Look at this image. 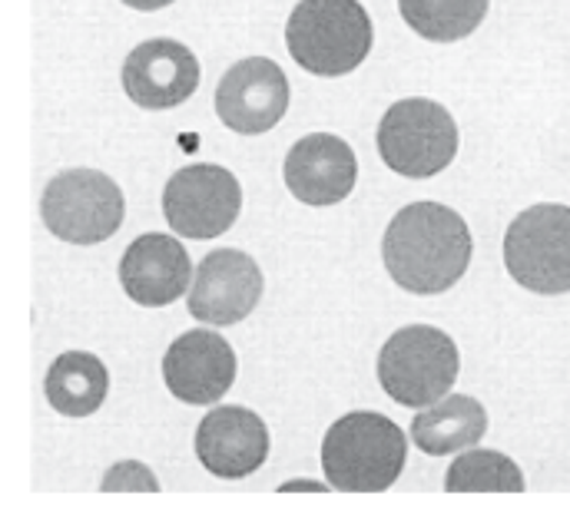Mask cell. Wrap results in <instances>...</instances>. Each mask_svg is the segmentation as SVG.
<instances>
[{
    "mask_svg": "<svg viewBox=\"0 0 570 506\" xmlns=\"http://www.w3.org/2000/svg\"><path fill=\"white\" fill-rule=\"evenodd\" d=\"M193 261L183 242L163 232L140 236L120 258V285L124 291L146 308L173 305L189 291Z\"/></svg>",
    "mask_w": 570,
    "mask_h": 506,
    "instance_id": "15",
    "label": "cell"
},
{
    "mask_svg": "<svg viewBox=\"0 0 570 506\" xmlns=\"http://www.w3.org/2000/svg\"><path fill=\"white\" fill-rule=\"evenodd\" d=\"M243 209L239 179L226 166L193 162L173 172L163 189V216L183 239H219L226 236Z\"/></svg>",
    "mask_w": 570,
    "mask_h": 506,
    "instance_id": "8",
    "label": "cell"
},
{
    "mask_svg": "<svg viewBox=\"0 0 570 506\" xmlns=\"http://www.w3.org/2000/svg\"><path fill=\"white\" fill-rule=\"evenodd\" d=\"M283 490H325V487H318V484H285Z\"/></svg>",
    "mask_w": 570,
    "mask_h": 506,
    "instance_id": "22",
    "label": "cell"
},
{
    "mask_svg": "<svg viewBox=\"0 0 570 506\" xmlns=\"http://www.w3.org/2000/svg\"><path fill=\"white\" fill-rule=\"evenodd\" d=\"M43 226L73 246L107 242L127 216L120 186L100 169H67L53 176L40 196Z\"/></svg>",
    "mask_w": 570,
    "mask_h": 506,
    "instance_id": "5",
    "label": "cell"
},
{
    "mask_svg": "<svg viewBox=\"0 0 570 506\" xmlns=\"http://www.w3.org/2000/svg\"><path fill=\"white\" fill-rule=\"evenodd\" d=\"M263 298V271L256 258L239 249L209 252L189 288V315L206 325H239Z\"/></svg>",
    "mask_w": 570,
    "mask_h": 506,
    "instance_id": "10",
    "label": "cell"
},
{
    "mask_svg": "<svg viewBox=\"0 0 570 506\" xmlns=\"http://www.w3.org/2000/svg\"><path fill=\"white\" fill-rule=\"evenodd\" d=\"M288 110V80L276 60L246 57L233 63L216 87V113L239 136H259L279 127Z\"/></svg>",
    "mask_w": 570,
    "mask_h": 506,
    "instance_id": "9",
    "label": "cell"
},
{
    "mask_svg": "<svg viewBox=\"0 0 570 506\" xmlns=\"http://www.w3.org/2000/svg\"><path fill=\"white\" fill-rule=\"evenodd\" d=\"M196 457L219 480H243L269 457V427L249 407H216L196 430Z\"/></svg>",
    "mask_w": 570,
    "mask_h": 506,
    "instance_id": "11",
    "label": "cell"
},
{
    "mask_svg": "<svg viewBox=\"0 0 570 506\" xmlns=\"http://www.w3.org/2000/svg\"><path fill=\"white\" fill-rule=\"evenodd\" d=\"M458 371L461 358L454 341L431 325L399 328L379 355V380L402 407H428L441 400L454 387Z\"/></svg>",
    "mask_w": 570,
    "mask_h": 506,
    "instance_id": "4",
    "label": "cell"
},
{
    "mask_svg": "<svg viewBox=\"0 0 570 506\" xmlns=\"http://www.w3.org/2000/svg\"><path fill=\"white\" fill-rule=\"evenodd\" d=\"M120 3H127V7H134V10H163V7H169L173 0H120Z\"/></svg>",
    "mask_w": 570,
    "mask_h": 506,
    "instance_id": "21",
    "label": "cell"
},
{
    "mask_svg": "<svg viewBox=\"0 0 570 506\" xmlns=\"http://www.w3.org/2000/svg\"><path fill=\"white\" fill-rule=\"evenodd\" d=\"M491 0H399L405 23L434 43H454L471 37L488 17Z\"/></svg>",
    "mask_w": 570,
    "mask_h": 506,
    "instance_id": "18",
    "label": "cell"
},
{
    "mask_svg": "<svg viewBox=\"0 0 570 506\" xmlns=\"http://www.w3.org/2000/svg\"><path fill=\"white\" fill-rule=\"evenodd\" d=\"M379 152L392 172L431 179L458 156V123L434 100H399L379 123Z\"/></svg>",
    "mask_w": 570,
    "mask_h": 506,
    "instance_id": "6",
    "label": "cell"
},
{
    "mask_svg": "<svg viewBox=\"0 0 570 506\" xmlns=\"http://www.w3.org/2000/svg\"><path fill=\"white\" fill-rule=\"evenodd\" d=\"M104 490H159V484L140 464H120L104 477Z\"/></svg>",
    "mask_w": 570,
    "mask_h": 506,
    "instance_id": "20",
    "label": "cell"
},
{
    "mask_svg": "<svg viewBox=\"0 0 570 506\" xmlns=\"http://www.w3.org/2000/svg\"><path fill=\"white\" fill-rule=\"evenodd\" d=\"M484 430H488V410L481 400L468 394H451V397L444 394L412 420L415 447L431 457L471 450L484 437Z\"/></svg>",
    "mask_w": 570,
    "mask_h": 506,
    "instance_id": "16",
    "label": "cell"
},
{
    "mask_svg": "<svg viewBox=\"0 0 570 506\" xmlns=\"http://www.w3.org/2000/svg\"><path fill=\"white\" fill-rule=\"evenodd\" d=\"M409 457L405 430L375 410H352L338 417L322 440V470L342 494L389 490Z\"/></svg>",
    "mask_w": 570,
    "mask_h": 506,
    "instance_id": "2",
    "label": "cell"
},
{
    "mask_svg": "<svg viewBox=\"0 0 570 506\" xmlns=\"http://www.w3.org/2000/svg\"><path fill=\"white\" fill-rule=\"evenodd\" d=\"M511 278L534 295L570 291V206L544 202L524 209L504 236Z\"/></svg>",
    "mask_w": 570,
    "mask_h": 506,
    "instance_id": "7",
    "label": "cell"
},
{
    "mask_svg": "<svg viewBox=\"0 0 570 506\" xmlns=\"http://www.w3.org/2000/svg\"><path fill=\"white\" fill-rule=\"evenodd\" d=\"M199 87V60L179 40H146L124 63V90L142 110H173Z\"/></svg>",
    "mask_w": 570,
    "mask_h": 506,
    "instance_id": "13",
    "label": "cell"
},
{
    "mask_svg": "<svg viewBox=\"0 0 570 506\" xmlns=\"http://www.w3.org/2000/svg\"><path fill=\"white\" fill-rule=\"evenodd\" d=\"M47 400L63 417H90L100 410L110 390L107 365L90 351H67L60 355L43 380Z\"/></svg>",
    "mask_w": 570,
    "mask_h": 506,
    "instance_id": "17",
    "label": "cell"
},
{
    "mask_svg": "<svg viewBox=\"0 0 570 506\" xmlns=\"http://www.w3.org/2000/svg\"><path fill=\"white\" fill-rule=\"evenodd\" d=\"M448 494H521L524 474L521 467L498 450H471L461 454L444 474Z\"/></svg>",
    "mask_w": 570,
    "mask_h": 506,
    "instance_id": "19",
    "label": "cell"
},
{
    "mask_svg": "<svg viewBox=\"0 0 570 506\" xmlns=\"http://www.w3.org/2000/svg\"><path fill=\"white\" fill-rule=\"evenodd\" d=\"M163 380L183 404H216L236 380L233 345L209 331L196 328L176 338L163 358Z\"/></svg>",
    "mask_w": 570,
    "mask_h": 506,
    "instance_id": "12",
    "label": "cell"
},
{
    "mask_svg": "<svg viewBox=\"0 0 570 506\" xmlns=\"http://www.w3.org/2000/svg\"><path fill=\"white\" fill-rule=\"evenodd\" d=\"M288 192L305 206H335L352 196L358 179V159L352 146L328 132L302 136L283 166Z\"/></svg>",
    "mask_w": 570,
    "mask_h": 506,
    "instance_id": "14",
    "label": "cell"
},
{
    "mask_svg": "<svg viewBox=\"0 0 570 506\" xmlns=\"http://www.w3.org/2000/svg\"><path fill=\"white\" fill-rule=\"evenodd\" d=\"M471 229L441 202H412L385 229L382 258L392 281L412 295H441L471 265Z\"/></svg>",
    "mask_w": 570,
    "mask_h": 506,
    "instance_id": "1",
    "label": "cell"
},
{
    "mask_svg": "<svg viewBox=\"0 0 570 506\" xmlns=\"http://www.w3.org/2000/svg\"><path fill=\"white\" fill-rule=\"evenodd\" d=\"M375 40L368 10L358 0H298L285 23L292 60L315 77L358 70Z\"/></svg>",
    "mask_w": 570,
    "mask_h": 506,
    "instance_id": "3",
    "label": "cell"
}]
</instances>
